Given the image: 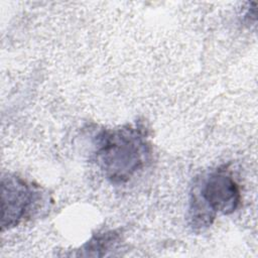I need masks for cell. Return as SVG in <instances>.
Returning <instances> with one entry per match:
<instances>
[{"label": "cell", "instance_id": "3957f363", "mask_svg": "<svg viewBox=\"0 0 258 258\" xmlns=\"http://www.w3.org/2000/svg\"><path fill=\"white\" fill-rule=\"evenodd\" d=\"M2 230L11 229L33 217L40 208L42 191L17 175L7 174L1 179Z\"/></svg>", "mask_w": 258, "mask_h": 258}, {"label": "cell", "instance_id": "6da1fadb", "mask_svg": "<svg viewBox=\"0 0 258 258\" xmlns=\"http://www.w3.org/2000/svg\"><path fill=\"white\" fill-rule=\"evenodd\" d=\"M96 137V163L113 183L130 180L150 155L147 133L140 125L103 130Z\"/></svg>", "mask_w": 258, "mask_h": 258}, {"label": "cell", "instance_id": "7a4b0ae2", "mask_svg": "<svg viewBox=\"0 0 258 258\" xmlns=\"http://www.w3.org/2000/svg\"><path fill=\"white\" fill-rule=\"evenodd\" d=\"M191 196L189 219L195 229L209 227L217 213H234L241 203L239 185L227 166L219 167L204 177Z\"/></svg>", "mask_w": 258, "mask_h": 258}, {"label": "cell", "instance_id": "277c9868", "mask_svg": "<svg viewBox=\"0 0 258 258\" xmlns=\"http://www.w3.org/2000/svg\"><path fill=\"white\" fill-rule=\"evenodd\" d=\"M118 240V234L115 232H106L99 234L93 237L87 244L84 246V250L88 251L87 255H90L91 252H95L94 255L98 256V251H106L111 247H114Z\"/></svg>", "mask_w": 258, "mask_h": 258}]
</instances>
